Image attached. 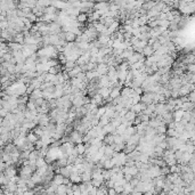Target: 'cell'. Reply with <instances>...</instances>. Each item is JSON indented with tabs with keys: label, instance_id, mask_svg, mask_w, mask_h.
I'll return each mask as SVG.
<instances>
[{
	"label": "cell",
	"instance_id": "f1b7e54d",
	"mask_svg": "<svg viewBox=\"0 0 195 195\" xmlns=\"http://www.w3.org/2000/svg\"><path fill=\"white\" fill-rule=\"evenodd\" d=\"M75 147H76V151H78V153H79V155H84L86 154V145L82 143V144H78V145H75Z\"/></svg>",
	"mask_w": 195,
	"mask_h": 195
},
{
	"label": "cell",
	"instance_id": "83f0119b",
	"mask_svg": "<svg viewBox=\"0 0 195 195\" xmlns=\"http://www.w3.org/2000/svg\"><path fill=\"white\" fill-rule=\"evenodd\" d=\"M75 66H76V63H75V62H72V61H67V62L64 64V67H65L66 72H69V71L73 70Z\"/></svg>",
	"mask_w": 195,
	"mask_h": 195
},
{
	"label": "cell",
	"instance_id": "4dcf8cb0",
	"mask_svg": "<svg viewBox=\"0 0 195 195\" xmlns=\"http://www.w3.org/2000/svg\"><path fill=\"white\" fill-rule=\"evenodd\" d=\"M104 144L105 145H113L114 144V136L113 135H106L104 138Z\"/></svg>",
	"mask_w": 195,
	"mask_h": 195
},
{
	"label": "cell",
	"instance_id": "4fadbf2b",
	"mask_svg": "<svg viewBox=\"0 0 195 195\" xmlns=\"http://www.w3.org/2000/svg\"><path fill=\"white\" fill-rule=\"evenodd\" d=\"M31 180H32V181H33L36 185L43 184V181H45V180H43V177H41V176H40V175H39L37 171H36V172L32 175V177H31Z\"/></svg>",
	"mask_w": 195,
	"mask_h": 195
},
{
	"label": "cell",
	"instance_id": "4316f807",
	"mask_svg": "<svg viewBox=\"0 0 195 195\" xmlns=\"http://www.w3.org/2000/svg\"><path fill=\"white\" fill-rule=\"evenodd\" d=\"M57 195H67V185H59L57 188Z\"/></svg>",
	"mask_w": 195,
	"mask_h": 195
},
{
	"label": "cell",
	"instance_id": "ffe728a7",
	"mask_svg": "<svg viewBox=\"0 0 195 195\" xmlns=\"http://www.w3.org/2000/svg\"><path fill=\"white\" fill-rule=\"evenodd\" d=\"M82 182H88V181H91L92 180V172L91 171H84L82 175Z\"/></svg>",
	"mask_w": 195,
	"mask_h": 195
},
{
	"label": "cell",
	"instance_id": "ba28073f",
	"mask_svg": "<svg viewBox=\"0 0 195 195\" xmlns=\"http://www.w3.org/2000/svg\"><path fill=\"white\" fill-rule=\"evenodd\" d=\"M9 180L12 179V178H14V177H16V173H17V171H16V169L14 168V167H9V168H7L6 169V171L5 172H3Z\"/></svg>",
	"mask_w": 195,
	"mask_h": 195
},
{
	"label": "cell",
	"instance_id": "74e56055",
	"mask_svg": "<svg viewBox=\"0 0 195 195\" xmlns=\"http://www.w3.org/2000/svg\"><path fill=\"white\" fill-rule=\"evenodd\" d=\"M192 112H185L184 113V117H182V120L184 121H186V122H190V120H192Z\"/></svg>",
	"mask_w": 195,
	"mask_h": 195
},
{
	"label": "cell",
	"instance_id": "cb8c5ba5",
	"mask_svg": "<svg viewBox=\"0 0 195 195\" xmlns=\"http://www.w3.org/2000/svg\"><path fill=\"white\" fill-rule=\"evenodd\" d=\"M92 25H94V28L96 29V31L97 32H98L99 34L105 30V29H107L104 24H102V23H99V22H95V23H92Z\"/></svg>",
	"mask_w": 195,
	"mask_h": 195
},
{
	"label": "cell",
	"instance_id": "ee69618b",
	"mask_svg": "<svg viewBox=\"0 0 195 195\" xmlns=\"http://www.w3.org/2000/svg\"><path fill=\"white\" fill-rule=\"evenodd\" d=\"M123 143V139H122V137H121V135H115L114 136V144H122Z\"/></svg>",
	"mask_w": 195,
	"mask_h": 195
},
{
	"label": "cell",
	"instance_id": "e0dca14e",
	"mask_svg": "<svg viewBox=\"0 0 195 195\" xmlns=\"http://www.w3.org/2000/svg\"><path fill=\"white\" fill-rule=\"evenodd\" d=\"M140 135H138V134H136V135H134V136H131V138L129 139V142L127 143V144H129V145H139V140H140Z\"/></svg>",
	"mask_w": 195,
	"mask_h": 195
},
{
	"label": "cell",
	"instance_id": "277c9868",
	"mask_svg": "<svg viewBox=\"0 0 195 195\" xmlns=\"http://www.w3.org/2000/svg\"><path fill=\"white\" fill-rule=\"evenodd\" d=\"M110 71V66L107 64H98V67H97V72L101 76L103 75H107Z\"/></svg>",
	"mask_w": 195,
	"mask_h": 195
},
{
	"label": "cell",
	"instance_id": "f907efd6",
	"mask_svg": "<svg viewBox=\"0 0 195 195\" xmlns=\"http://www.w3.org/2000/svg\"><path fill=\"white\" fill-rule=\"evenodd\" d=\"M125 179H126L128 182H130V181L134 179V177H132L131 175H129V173H126V175H125Z\"/></svg>",
	"mask_w": 195,
	"mask_h": 195
},
{
	"label": "cell",
	"instance_id": "60d3db41",
	"mask_svg": "<svg viewBox=\"0 0 195 195\" xmlns=\"http://www.w3.org/2000/svg\"><path fill=\"white\" fill-rule=\"evenodd\" d=\"M126 130H127V127H126L125 125H121L119 128H117V132H118V135H123V134L126 132Z\"/></svg>",
	"mask_w": 195,
	"mask_h": 195
},
{
	"label": "cell",
	"instance_id": "8fae6325",
	"mask_svg": "<svg viewBox=\"0 0 195 195\" xmlns=\"http://www.w3.org/2000/svg\"><path fill=\"white\" fill-rule=\"evenodd\" d=\"M90 103H91V104H94V105L99 106V105H102V104H103V97H102L99 94H97V95H95V96L92 97V98H91Z\"/></svg>",
	"mask_w": 195,
	"mask_h": 195
},
{
	"label": "cell",
	"instance_id": "6da1fadb",
	"mask_svg": "<svg viewBox=\"0 0 195 195\" xmlns=\"http://www.w3.org/2000/svg\"><path fill=\"white\" fill-rule=\"evenodd\" d=\"M70 140H71V143H73V144H82L83 143V135H81L79 131H76V130H73L72 132H71V135H70ZM84 144V143H83Z\"/></svg>",
	"mask_w": 195,
	"mask_h": 195
},
{
	"label": "cell",
	"instance_id": "5bb4252c",
	"mask_svg": "<svg viewBox=\"0 0 195 195\" xmlns=\"http://www.w3.org/2000/svg\"><path fill=\"white\" fill-rule=\"evenodd\" d=\"M121 90L122 89H120V88H113L112 89V92H111V96H110V99L113 102L114 99H117V98H119V97L121 96Z\"/></svg>",
	"mask_w": 195,
	"mask_h": 195
},
{
	"label": "cell",
	"instance_id": "7bdbcfd3",
	"mask_svg": "<svg viewBox=\"0 0 195 195\" xmlns=\"http://www.w3.org/2000/svg\"><path fill=\"white\" fill-rule=\"evenodd\" d=\"M139 30H140V34H144V33H148L151 28L148 25H143V26L139 28Z\"/></svg>",
	"mask_w": 195,
	"mask_h": 195
},
{
	"label": "cell",
	"instance_id": "3957f363",
	"mask_svg": "<svg viewBox=\"0 0 195 195\" xmlns=\"http://www.w3.org/2000/svg\"><path fill=\"white\" fill-rule=\"evenodd\" d=\"M154 97H155V92H148V94H143L142 96V102L140 103H144L146 104L147 106L153 104V101H154Z\"/></svg>",
	"mask_w": 195,
	"mask_h": 195
},
{
	"label": "cell",
	"instance_id": "d590c367",
	"mask_svg": "<svg viewBox=\"0 0 195 195\" xmlns=\"http://www.w3.org/2000/svg\"><path fill=\"white\" fill-rule=\"evenodd\" d=\"M167 135H168V137H176V138H177V136H178L179 134L176 131V129H169V128H168Z\"/></svg>",
	"mask_w": 195,
	"mask_h": 195
},
{
	"label": "cell",
	"instance_id": "db71d44e",
	"mask_svg": "<svg viewBox=\"0 0 195 195\" xmlns=\"http://www.w3.org/2000/svg\"><path fill=\"white\" fill-rule=\"evenodd\" d=\"M127 195H131V194H127Z\"/></svg>",
	"mask_w": 195,
	"mask_h": 195
},
{
	"label": "cell",
	"instance_id": "1f68e13d",
	"mask_svg": "<svg viewBox=\"0 0 195 195\" xmlns=\"http://www.w3.org/2000/svg\"><path fill=\"white\" fill-rule=\"evenodd\" d=\"M114 163L112 162V159H107L104 163V170H112L114 168Z\"/></svg>",
	"mask_w": 195,
	"mask_h": 195
},
{
	"label": "cell",
	"instance_id": "f546056e",
	"mask_svg": "<svg viewBox=\"0 0 195 195\" xmlns=\"http://www.w3.org/2000/svg\"><path fill=\"white\" fill-rule=\"evenodd\" d=\"M88 14H84V13H81L78 17H76V21L79 22V23H81V24H83V23H86L87 21H88Z\"/></svg>",
	"mask_w": 195,
	"mask_h": 195
},
{
	"label": "cell",
	"instance_id": "d4e9b609",
	"mask_svg": "<svg viewBox=\"0 0 195 195\" xmlns=\"http://www.w3.org/2000/svg\"><path fill=\"white\" fill-rule=\"evenodd\" d=\"M26 137H28V139H29V142H30L31 144H36V143L39 140V137H38L33 131H30V134H29Z\"/></svg>",
	"mask_w": 195,
	"mask_h": 195
},
{
	"label": "cell",
	"instance_id": "f6af8a7d",
	"mask_svg": "<svg viewBox=\"0 0 195 195\" xmlns=\"http://www.w3.org/2000/svg\"><path fill=\"white\" fill-rule=\"evenodd\" d=\"M114 189H115V192L118 194H123V192H125V187L123 186H119V185H115Z\"/></svg>",
	"mask_w": 195,
	"mask_h": 195
},
{
	"label": "cell",
	"instance_id": "b9f144b4",
	"mask_svg": "<svg viewBox=\"0 0 195 195\" xmlns=\"http://www.w3.org/2000/svg\"><path fill=\"white\" fill-rule=\"evenodd\" d=\"M167 130H168V128H167V126H160L159 128H156V132L157 134H167Z\"/></svg>",
	"mask_w": 195,
	"mask_h": 195
},
{
	"label": "cell",
	"instance_id": "681fc988",
	"mask_svg": "<svg viewBox=\"0 0 195 195\" xmlns=\"http://www.w3.org/2000/svg\"><path fill=\"white\" fill-rule=\"evenodd\" d=\"M134 90H135V92H136L137 95H139V96H143V92H144L143 88H136V89H134Z\"/></svg>",
	"mask_w": 195,
	"mask_h": 195
},
{
	"label": "cell",
	"instance_id": "bcb514c9",
	"mask_svg": "<svg viewBox=\"0 0 195 195\" xmlns=\"http://www.w3.org/2000/svg\"><path fill=\"white\" fill-rule=\"evenodd\" d=\"M8 113H9V112H8L7 110H5V109H3V107L0 109V115H1L3 119H5V118L8 115Z\"/></svg>",
	"mask_w": 195,
	"mask_h": 195
},
{
	"label": "cell",
	"instance_id": "f35d334b",
	"mask_svg": "<svg viewBox=\"0 0 195 195\" xmlns=\"http://www.w3.org/2000/svg\"><path fill=\"white\" fill-rule=\"evenodd\" d=\"M111 123L114 126V128H119L122 125V121H121V119H112Z\"/></svg>",
	"mask_w": 195,
	"mask_h": 195
},
{
	"label": "cell",
	"instance_id": "9a60e30c",
	"mask_svg": "<svg viewBox=\"0 0 195 195\" xmlns=\"http://www.w3.org/2000/svg\"><path fill=\"white\" fill-rule=\"evenodd\" d=\"M184 113H185V111H182V110H176L173 112V120H175V122H180L182 120Z\"/></svg>",
	"mask_w": 195,
	"mask_h": 195
},
{
	"label": "cell",
	"instance_id": "8d00e7d4",
	"mask_svg": "<svg viewBox=\"0 0 195 195\" xmlns=\"http://www.w3.org/2000/svg\"><path fill=\"white\" fill-rule=\"evenodd\" d=\"M31 84L34 87V89H40V87H41L42 82H40L38 79H33V80L31 81Z\"/></svg>",
	"mask_w": 195,
	"mask_h": 195
},
{
	"label": "cell",
	"instance_id": "c3c4849f",
	"mask_svg": "<svg viewBox=\"0 0 195 195\" xmlns=\"http://www.w3.org/2000/svg\"><path fill=\"white\" fill-rule=\"evenodd\" d=\"M187 70L189 71V73H194V74H195V63L189 64V65L187 66Z\"/></svg>",
	"mask_w": 195,
	"mask_h": 195
},
{
	"label": "cell",
	"instance_id": "e575fe53",
	"mask_svg": "<svg viewBox=\"0 0 195 195\" xmlns=\"http://www.w3.org/2000/svg\"><path fill=\"white\" fill-rule=\"evenodd\" d=\"M81 82H83V81L80 80V79H78V78H73V79L70 80V84H71L72 87H78V84L81 83Z\"/></svg>",
	"mask_w": 195,
	"mask_h": 195
},
{
	"label": "cell",
	"instance_id": "7c38bea8",
	"mask_svg": "<svg viewBox=\"0 0 195 195\" xmlns=\"http://www.w3.org/2000/svg\"><path fill=\"white\" fill-rule=\"evenodd\" d=\"M7 45H8V47H9V49H11L12 51L22 50L23 47H24V45H21V43H17V42H8Z\"/></svg>",
	"mask_w": 195,
	"mask_h": 195
},
{
	"label": "cell",
	"instance_id": "ac0fdd59",
	"mask_svg": "<svg viewBox=\"0 0 195 195\" xmlns=\"http://www.w3.org/2000/svg\"><path fill=\"white\" fill-rule=\"evenodd\" d=\"M115 151H114V147L113 145H106V148H105V156H107L109 159H112L113 155H114Z\"/></svg>",
	"mask_w": 195,
	"mask_h": 195
},
{
	"label": "cell",
	"instance_id": "d6a6232c",
	"mask_svg": "<svg viewBox=\"0 0 195 195\" xmlns=\"http://www.w3.org/2000/svg\"><path fill=\"white\" fill-rule=\"evenodd\" d=\"M125 118H126L128 121H130V122H134V121L137 119V114H136L135 112H132V111H129V112H128V114H127Z\"/></svg>",
	"mask_w": 195,
	"mask_h": 195
},
{
	"label": "cell",
	"instance_id": "ab89813d",
	"mask_svg": "<svg viewBox=\"0 0 195 195\" xmlns=\"http://www.w3.org/2000/svg\"><path fill=\"white\" fill-rule=\"evenodd\" d=\"M104 185H105L109 189H111V188H114V187H115V181H113L112 179H110V180H106Z\"/></svg>",
	"mask_w": 195,
	"mask_h": 195
},
{
	"label": "cell",
	"instance_id": "2e32d148",
	"mask_svg": "<svg viewBox=\"0 0 195 195\" xmlns=\"http://www.w3.org/2000/svg\"><path fill=\"white\" fill-rule=\"evenodd\" d=\"M154 53H155V51H154V49H153V47L148 45V46H146V47L144 48V51H143V55H144V56H145L146 58H147V57H151V56H153V55H154Z\"/></svg>",
	"mask_w": 195,
	"mask_h": 195
},
{
	"label": "cell",
	"instance_id": "8992f818",
	"mask_svg": "<svg viewBox=\"0 0 195 195\" xmlns=\"http://www.w3.org/2000/svg\"><path fill=\"white\" fill-rule=\"evenodd\" d=\"M155 113L157 114V115H164V114H167L168 113V109H167V104H161V103H159L157 105H156V109H155Z\"/></svg>",
	"mask_w": 195,
	"mask_h": 195
},
{
	"label": "cell",
	"instance_id": "5b68a950",
	"mask_svg": "<svg viewBox=\"0 0 195 195\" xmlns=\"http://www.w3.org/2000/svg\"><path fill=\"white\" fill-rule=\"evenodd\" d=\"M112 89L113 88H101L98 89V94L103 97V99H109L110 96H111V92H112Z\"/></svg>",
	"mask_w": 195,
	"mask_h": 195
},
{
	"label": "cell",
	"instance_id": "7402d4cb",
	"mask_svg": "<svg viewBox=\"0 0 195 195\" xmlns=\"http://www.w3.org/2000/svg\"><path fill=\"white\" fill-rule=\"evenodd\" d=\"M24 40H25V37H24L23 33H18L15 37H13V42H17V43L24 45Z\"/></svg>",
	"mask_w": 195,
	"mask_h": 195
},
{
	"label": "cell",
	"instance_id": "30bf717a",
	"mask_svg": "<svg viewBox=\"0 0 195 195\" xmlns=\"http://www.w3.org/2000/svg\"><path fill=\"white\" fill-rule=\"evenodd\" d=\"M132 94H134V89L131 88H127V87H123L122 90H121V96L123 98H132Z\"/></svg>",
	"mask_w": 195,
	"mask_h": 195
},
{
	"label": "cell",
	"instance_id": "52a82bcc",
	"mask_svg": "<svg viewBox=\"0 0 195 195\" xmlns=\"http://www.w3.org/2000/svg\"><path fill=\"white\" fill-rule=\"evenodd\" d=\"M65 179H66V178H64L61 173H57V175H55L54 179L51 180V184H54V185H56V186L65 185Z\"/></svg>",
	"mask_w": 195,
	"mask_h": 195
},
{
	"label": "cell",
	"instance_id": "816d5d0a",
	"mask_svg": "<svg viewBox=\"0 0 195 195\" xmlns=\"http://www.w3.org/2000/svg\"><path fill=\"white\" fill-rule=\"evenodd\" d=\"M109 195H118V193L115 192L114 188H111V189H109Z\"/></svg>",
	"mask_w": 195,
	"mask_h": 195
},
{
	"label": "cell",
	"instance_id": "f5cc1de1",
	"mask_svg": "<svg viewBox=\"0 0 195 195\" xmlns=\"http://www.w3.org/2000/svg\"><path fill=\"white\" fill-rule=\"evenodd\" d=\"M154 195H161V194H154Z\"/></svg>",
	"mask_w": 195,
	"mask_h": 195
},
{
	"label": "cell",
	"instance_id": "9c48e42d",
	"mask_svg": "<svg viewBox=\"0 0 195 195\" xmlns=\"http://www.w3.org/2000/svg\"><path fill=\"white\" fill-rule=\"evenodd\" d=\"M70 181L72 182V184H81V181H82V177H81V175L79 173V172H73L72 175H71V177H70Z\"/></svg>",
	"mask_w": 195,
	"mask_h": 195
},
{
	"label": "cell",
	"instance_id": "d6986e66",
	"mask_svg": "<svg viewBox=\"0 0 195 195\" xmlns=\"http://www.w3.org/2000/svg\"><path fill=\"white\" fill-rule=\"evenodd\" d=\"M117 75H118L119 81H121V82H126L127 76H128V71H120V70H118Z\"/></svg>",
	"mask_w": 195,
	"mask_h": 195
},
{
	"label": "cell",
	"instance_id": "603a6c76",
	"mask_svg": "<svg viewBox=\"0 0 195 195\" xmlns=\"http://www.w3.org/2000/svg\"><path fill=\"white\" fill-rule=\"evenodd\" d=\"M31 99H39V98H42V90L41 89H36L31 96H30Z\"/></svg>",
	"mask_w": 195,
	"mask_h": 195
},
{
	"label": "cell",
	"instance_id": "7dc6e473",
	"mask_svg": "<svg viewBox=\"0 0 195 195\" xmlns=\"http://www.w3.org/2000/svg\"><path fill=\"white\" fill-rule=\"evenodd\" d=\"M153 47V49H154V51H157V50H160V48L162 47V45L159 42V40L156 41V42H154V45L152 46Z\"/></svg>",
	"mask_w": 195,
	"mask_h": 195
},
{
	"label": "cell",
	"instance_id": "836d02e7",
	"mask_svg": "<svg viewBox=\"0 0 195 195\" xmlns=\"http://www.w3.org/2000/svg\"><path fill=\"white\" fill-rule=\"evenodd\" d=\"M40 156H39V151H33V152H31L30 153V161L31 162H37V160L39 159Z\"/></svg>",
	"mask_w": 195,
	"mask_h": 195
},
{
	"label": "cell",
	"instance_id": "7a4b0ae2",
	"mask_svg": "<svg viewBox=\"0 0 195 195\" xmlns=\"http://www.w3.org/2000/svg\"><path fill=\"white\" fill-rule=\"evenodd\" d=\"M151 164V163H150ZM148 173H150V177L152 179H155L157 177L161 176V168L157 167V165H154V164H151L150 168H148Z\"/></svg>",
	"mask_w": 195,
	"mask_h": 195
},
{
	"label": "cell",
	"instance_id": "484cf974",
	"mask_svg": "<svg viewBox=\"0 0 195 195\" xmlns=\"http://www.w3.org/2000/svg\"><path fill=\"white\" fill-rule=\"evenodd\" d=\"M22 53H23V56H24L26 59H28V58H30V57H31V56L34 54V53H33L31 49H29V48H28L25 45H24V47H23V49H22Z\"/></svg>",
	"mask_w": 195,
	"mask_h": 195
},
{
	"label": "cell",
	"instance_id": "44dd1931",
	"mask_svg": "<svg viewBox=\"0 0 195 195\" xmlns=\"http://www.w3.org/2000/svg\"><path fill=\"white\" fill-rule=\"evenodd\" d=\"M76 40V36L73 33V32H67L65 33V41L67 43H71V42H75Z\"/></svg>",
	"mask_w": 195,
	"mask_h": 195
}]
</instances>
